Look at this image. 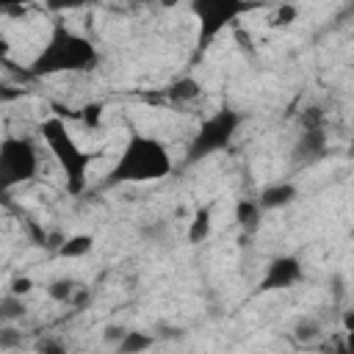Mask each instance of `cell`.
Returning <instances> with one entry per match:
<instances>
[{
    "label": "cell",
    "mask_w": 354,
    "mask_h": 354,
    "mask_svg": "<svg viewBox=\"0 0 354 354\" xmlns=\"http://www.w3.org/2000/svg\"><path fill=\"white\" fill-rule=\"evenodd\" d=\"M39 136L47 144V149L55 158V163L61 166V171L66 174V191L72 196L83 194V188L88 183L91 155L72 138V133L66 130V122L61 116H50V119H44L39 124Z\"/></svg>",
    "instance_id": "3957f363"
},
{
    "label": "cell",
    "mask_w": 354,
    "mask_h": 354,
    "mask_svg": "<svg viewBox=\"0 0 354 354\" xmlns=\"http://www.w3.org/2000/svg\"><path fill=\"white\" fill-rule=\"evenodd\" d=\"M152 346V337L149 335H144V332H124L122 337H119V351L122 354H136V351H144V348H149Z\"/></svg>",
    "instance_id": "5bb4252c"
},
{
    "label": "cell",
    "mask_w": 354,
    "mask_h": 354,
    "mask_svg": "<svg viewBox=\"0 0 354 354\" xmlns=\"http://www.w3.org/2000/svg\"><path fill=\"white\" fill-rule=\"evenodd\" d=\"M249 8L246 0H191V14L199 25V50H205L227 25H232Z\"/></svg>",
    "instance_id": "8992f818"
},
{
    "label": "cell",
    "mask_w": 354,
    "mask_h": 354,
    "mask_svg": "<svg viewBox=\"0 0 354 354\" xmlns=\"http://www.w3.org/2000/svg\"><path fill=\"white\" fill-rule=\"evenodd\" d=\"M238 124H241V113H235L230 108H221L213 116H207L199 124V130H196V136L188 147V160H199V158L216 155L224 147H230V141L238 133Z\"/></svg>",
    "instance_id": "277c9868"
},
{
    "label": "cell",
    "mask_w": 354,
    "mask_h": 354,
    "mask_svg": "<svg viewBox=\"0 0 354 354\" xmlns=\"http://www.w3.org/2000/svg\"><path fill=\"white\" fill-rule=\"evenodd\" d=\"M346 348H348V351H354V329H351V332H346Z\"/></svg>",
    "instance_id": "7402d4cb"
},
{
    "label": "cell",
    "mask_w": 354,
    "mask_h": 354,
    "mask_svg": "<svg viewBox=\"0 0 354 354\" xmlns=\"http://www.w3.org/2000/svg\"><path fill=\"white\" fill-rule=\"evenodd\" d=\"M47 293H50V299H55V301H69V299L75 296V282L58 279V282H53V285L47 288Z\"/></svg>",
    "instance_id": "2e32d148"
},
{
    "label": "cell",
    "mask_w": 354,
    "mask_h": 354,
    "mask_svg": "<svg viewBox=\"0 0 354 354\" xmlns=\"http://www.w3.org/2000/svg\"><path fill=\"white\" fill-rule=\"evenodd\" d=\"M88 0H44V8L53 14H64V11H77L83 8Z\"/></svg>",
    "instance_id": "e0dca14e"
},
{
    "label": "cell",
    "mask_w": 354,
    "mask_h": 354,
    "mask_svg": "<svg viewBox=\"0 0 354 354\" xmlns=\"http://www.w3.org/2000/svg\"><path fill=\"white\" fill-rule=\"evenodd\" d=\"M296 17H299V8H296L293 3H282V6H277V8L268 14V25H271V28H288V25L296 22Z\"/></svg>",
    "instance_id": "9a60e30c"
},
{
    "label": "cell",
    "mask_w": 354,
    "mask_h": 354,
    "mask_svg": "<svg viewBox=\"0 0 354 354\" xmlns=\"http://www.w3.org/2000/svg\"><path fill=\"white\" fill-rule=\"evenodd\" d=\"M199 83L194 80V77H180V80H174L169 88H166V97L171 100V102H194L196 97H199Z\"/></svg>",
    "instance_id": "8fae6325"
},
{
    "label": "cell",
    "mask_w": 354,
    "mask_h": 354,
    "mask_svg": "<svg viewBox=\"0 0 354 354\" xmlns=\"http://www.w3.org/2000/svg\"><path fill=\"white\" fill-rule=\"evenodd\" d=\"M163 3H166V6H171V3H174V0H163Z\"/></svg>",
    "instance_id": "603a6c76"
},
{
    "label": "cell",
    "mask_w": 354,
    "mask_h": 354,
    "mask_svg": "<svg viewBox=\"0 0 354 354\" xmlns=\"http://www.w3.org/2000/svg\"><path fill=\"white\" fill-rule=\"evenodd\" d=\"M94 64H97L94 44L86 36L69 30L64 22H58L44 50L33 58L28 75L47 77V75H61V72H83V69H91Z\"/></svg>",
    "instance_id": "7a4b0ae2"
},
{
    "label": "cell",
    "mask_w": 354,
    "mask_h": 354,
    "mask_svg": "<svg viewBox=\"0 0 354 354\" xmlns=\"http://www.w3.org/2000/svg\"><path fill=\"white\" fill-rule=\"evenodd\" d=\"M30 0H0V6H3V11L6 14H11V11H19L22 6H28Z\"/></svg>",
    "instance_id": "ffe728a7"
},
{
    "label": "cell",
    "mask_w": 354,
    "mask_h": 354,
    "mask_svg": "<svg viewBox=\"0 0 354 354\" xmlns=\"http://www.w3.org/2000/svg\"><path fill=\"white\" fill-rule=\"evenodd\" d=\"M260 213H263L260 202L241 199V202L235 205V221H238V224H243V227H254V224L260 221Z\"/></svg>",
    "instance_id": "4fadbf2b"
},
{
    "label": "cell",
    "mask_w": 354,
    "mask_h": 354,
    "mask_svg": "<svg viewBox=\"0 0 354 354\" xmlns=\"http://www.w3.org/2000/svg\"><path fill=\"white\" fill-rule=\"evenodd\" d=\"M301 279V263L296 257H277L268 263L263 279H260V290H282V288H290Z\"/></svg>",
    "instance_id": "52a82bcc"
},
{
    "label": "cell",
    "mask_w": 354,
    "mask_h": 354,
    "mask_svg": "<svg viewBox=\"0 0 354 354\" xmlns=\"http://www.w3.org/2000/svg\"><path fill=\"white\" fill-rule=\"evenodd\" d=\"M171 174V155L163 141L136 133L122 147L116 163L108 171V185H138V183H158Z\"/></svg>",
    "instance_id": "6da1fadb"
},
{
    "label": "cell",
    "mask_w": 354,
    "mask_h": 354,
    "mask_svg": "<svg viewBox=\"0 0 354 354\" xmlns=\"http://www.w3.org/2000/svg\"><path fill=\"white\" fill-rule=\"evenodd\" d=\"M324 149H326L324 130L321 127H304L301 136H299V144H296L293 155H296V160H315V158L324 155Z\"/></svg>",
    "instance_id": "ba28073f"
},
{
    "label": "cell",
    "mask_w": 354,
    "mask_h": 354,
    "mask_svg": "<svg viewBox=\"0 0 354 354\" xmlns=\"http://www.w3.org/2000/svg\"><path fill=\"white\" fill-rule=\"evenodd\" d=\"M39 171V152L25 136H6L0 144V177L3 185H19L33 180Z\"/></svg>",
    "instance_id": "5b68a950"
},
{
    "label": "cell",
    "mask_w": 354,
    "mask_h": 354,
    "mask_svg": "<svg viewBox=\"0 0 354 354\" xmlns=\"http://www.w3.org/2000/svg\"><path fill=\"white\" fill-rule=\"evenodd\" d=\"M293 196H296V188H293L290 183H274V185H266V188L260 191L257 202H260L263 210H277V207L290 205Z\"/></svg>",
    "instance_id": "9c48e42d"
},
{
    "label": "cell",
    "mask_w": 354,
    "mask_h": 354,
    "mask_svg": "<svg viewBox=\"0 0 354 354\" xmlns=\"http://www.w3.org/2000/svg\"><path fill=\"white\" fill-rule=\"evenodd\" d=\"M91 249H94V238L91 235H72V238H64L58 243V254L61 257H69V260L86 257Z\"/></svg>",
    "instance_id": "30bf717a"
},
{
    "label": "cell",
    "mask_w": 354,
    "mask_h": 354,
    "mask_svg": "<svg viewBox=\"0 0 354 354\" xmlns=\"http://www.w3.org/2000/svg\"><path fill=\"white\" fill-rule=\"evenodd\" d=\"M30 288H33L30 277H17V279L11 282V290H8V293H14V296H25V293H30Z\"/></svg>",
    "instance_id": "d6986e66"
},
{
    "label": "cell",
    "mask_w": 354,
    "mask_h": 354,
    "mask_svg": "<svg viewBox=\"0 0 354 354\" xmlns=\"http://www.w3.org/2000/svg\"><path fill=\"white\" fill-rule=\"evenodd\" d=\"M80 119H83V124L97 127V124L102 122V105H100V102H88V105L80 111Z\"/></svg>",
    "instance_id": "ac0fdd59"
},
{
    "label": "cell",
    "mask_w": 354,
    "mask_h": 354,
    "mask_svg": "<svg viewBox=\"0 0 354 354\" xmlns=\"http://www.w3.org/2000/svg\"><path fill=\"white\" fill-rule=\"evenodd\" d=\"M210 207H199L188 221V243H202L210 235Z\"/></svg>",
    "instance_id": "7c38bea8"
},
{
    "label": "cell",
    "mask_w": 354,
    "mask_h": 354,
    "mask_svg": "<svg viewBox=\"0 0 354 354\" xmlns=\"http://www.w3.org/2000/svg\"><path fill=\"white\" fill-rule=\"evenodd\" d=\"M343 329H346V332L354 329V310H346V313H343Z\"/></svg>",
    "instance_id": "44dd1931"
}]
</instances>
